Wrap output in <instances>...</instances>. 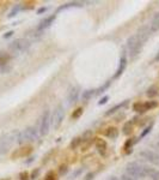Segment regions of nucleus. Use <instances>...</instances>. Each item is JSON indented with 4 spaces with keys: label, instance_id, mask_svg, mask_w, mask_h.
<instances>
[{
    "label": "nucleus",
    "instance_id": "nucleus-1",
    "mask_svg": "<svg viewBox=\"0 0 159 180\" xmlns=\"http://www.w3.org/2000/svg\"><path fill=\"white\" fill-rule=\"evenodd\" d=\"M38 127L36 126H30L26 127L23 131H19L18 137H17V143L18 144H24L26 142H35L38 138Z\"/></svg>",
    "mask_w": 159,
    "mask_h": 180
},
{
    "label": "nucleus",
    "instance_id": "nucleus-2",
    "mask_svg": "<svg viewBox=\"0 0 159 180\" xmlns=\"http://www.w3.org/2000/svg\"><path fill=\"white\" fill-rule=\"evenodd\" d=\"M18 133L19 131H12L11 133H7V135H4L3 137H0V155H5L6 153H9L11 145L15 142H17Z\"/></svg>",
    "mask_w": 159,
    "mask_h": 180
},
{
    "label": "nucleus",
    "instance_id": "nucleus-3",
    "mask_svg": "<svg viewBox=\"0 0 159 180\" xmlns=\"http://www.w3.org/2000/svg\"><path fill=\"white\" fill-rule=\"evenodd\" d=\"M142 46H144V43L140 41V39L136 34L132 35L128 40H127V49H128L131 58H135L138 54H140Z\"/></svg>",
    "mask_w": 159,
    "mask_h": 180
},
{
    "label": "nucleus",
    "instance_id": "nucleus-4",
    "mask_svg": "<svg viewBox=\"0 0 159 180\" xmlns=\"http://www.w3.org/2000/svg\"><path fill=\"white\" fill-rule=\"evenodd\" d=\"M126 172L128 175L138 179H144L146 176V173H145V166H141L140 163L138 162H129L128 165L126 166Z\"/></svg>",
    "mask_w": 159,
    "mask_h": 180
},
{
    "label": "nucleus",
    "instance_id": "nucleus-5",
    "mask_svg": "<svg viewBox=\"0 0 159 180\" xmlns=\"http://www.w3.org/2000/svg\"><path fill=\"white\" fill-rule=\"evenodd\" d=\"M49 126H50V112L44 110L40 118V123H38L40 136H47L49 132Z\"/></svg>",
    "mask_w": 159,
    "mask_h": 180
},
{
    "label": "nucleus",
    "instance_id": "nucleus-6",
    "mask_svg": "<svg viewBox=\"0 0 159 180\" xmlns=\"http://www.w3.org/2000/svg\"><path fill=\"white\" fill-rule=\"evenodd\" d=\"M63 118H65V109H63L62 105H59L54 109V112H53V114L50 116V124L53 125L54 129H59L60 127L61 123L63 121Z\"/></svg>",
    "mask_w": 159,
    "mask_h": 180
},
{
    "label": "nucleus",
    "instance_id": "nucleus-7",
    "mask_svg": "<svg viewBox=\"0 0 159 180\" xmlns=\"http://www.w3.org/2000/svg\"><path fill=\"white\" fill-rule=\"evenodd\" d=\"M30 41L26 39H17L9 46V48L13 53H23L30 48Z\"/></svg>",
    "mask_w": 159,
    "mask_h": 180
},
{
    "label": "nucleus",
    "instance_id": "nucleus-8",
    "mask_svg": "<svg viewBox=\"0 0 159 180\" xmlns=\"http://www.w3.org/2000/svg\"><path fill=\"white\" fill-rule=\"evenodd\" d=\"M140 156L142 159H145L146 161H148L150 163L159 167V154L153 151V150H150V149H145L142 151H140Z\"/></svg>",
    "mask_w": 159,
    "mask_h": 180
},
{
    "label": "nucleus",
    "instance_id": "nucleus-9",
    "mask_svg": "<svg viewBox=\"0 0 159 180\" xmlns=\"http://www.w3.org/2000/svg\"><path fill=\"white\" fill-rule=\"evenodd\" d=\"M158 106L157 101H146V102H136L133 106V109L138 113H145L147 110H151Z\"/></svg>",
    "mask_w": 159,
    "mask_h": 180
},
{
    "label": "nucleus",
    "instance_id": "nucleus-10",
    "mask_svg": "<svg viewBox=\"0 0 159 180\" xmlns=\"http://www.w3.org/2000/svg\"><path fill=\"white\" fill-rule=\"evenodd\" d=\"M55 18H56V15H52V16H49V17L44 18L43 20H41V22H40V24H38V26H37V31H38V33H41V31H43V30L48 29V28L54 23Z\"/></svg>",
    "mask_w": 159,
    "mask_h": 180
},
{
    "label": "nucleus",
    "instance_id": "nucleus-11",
    "mask_svg": "<svg viewBox=\"0 0 159 180\" xmlns=\"http://www.w3.org/2000/svg\"><path fill=\"white\" fill-rule=\"evenodd\" d=\"M126 66H127V58H126V54H122V56L120 59V63H118V66H117V70L114 75V78H118L123 73V71L126 70Z\"/></svg>",
    "mask_w": 159,
    "mask_h": 180
},
{
    "label": "nucleus",
    "instance_id": "nucleus-12",
    "mask_svg": "<svg viewBox=\"0 0 159 180\" xmlns=\"http://www.w3.org/2000/svg\"><path fill=\"white\" fill-rule=\"evenodd\" d=\"M150 34H151V31H150V26H142L139 31L136 33V35L139 36V39H140V41L142 42V43H145L146 41H147V39H148V36H150Z\"/></svg>",
    "mask_w": 159,
    "mask_h": 180
},
{
    "label": "nucleus",
    "instance_id": "nucleus-13",
    "mask_svg": "<svg viewBox=\"0 0 159 180\" xmlns=\"http://www.w3.org/2000/svg\"><path fill=\"white\" fill-rule=\"evenodd\" d=\"M78 97H79V90L77 88H71V90L68 91V95H67V102L70 105H72V103L77 102Z\"/></svg>",
    "mask_w": 159,
    "mask_h": 180
},
{
    "label": "nucleus",
    "instance_id": "nucleus-14",
    "mask_svg": "<svg viewBox=\"0 0 159 180\" xmlns=\"http://www.w3.org/2000/svg\"><path fill=\"white\" fill-rule=\"evenodd\" d=\"M148 26H150V31L151 33H155V31L159 30V12L154 13V16H153V18H152V20H151Z\"/></svg>",
    "mask_w": 159,
    "mask_h": 180
},
{
    "label": "nucleus",
    "instance_id": "nucleus-15",
    "mask_svg": "<svg viewBox=\"0 0 159 180\" xmlns=\"http://www.w3.org/2000/svg\"><path fill=\"white\" fill-rule=\"evenodd\" d=\"M145 173H146V176H148L151 180H159V170L158 169L145 167Z\"/></svg>",
    "mask_w": 159,
    "mask_h": 180
},
{
    "label": "nucleus",
    "instance_id": "nucleus-16",
    "mask_svg": "<svg viewBox=\"0 0 159 180\" xmlns=\"http://www.w3.org/2000/svg\"><path fill=\"white\" fill-rule=\"evenodd\" d=\"M127 103H128V100H126V101H123V102H121V103H117L115 107H113V108H110L107 113H105V115H110V114H114L115 112H117L118 109H121V108H123Z\"/></svg>",
    "mask_w": 159,
    "mask_h": 180
},
{
    "label": "nucleus",
    "instance_id": "nucleus-17",
    "mask_svg": "<svg viewBox=\"0 0 159 180\" xmlns=\"http://www.w3.org/2000/svg\"><path fill=\"white\" fill-rule=\"evenodd\" d=\"M96 148L98 149V151L102 154V155H105V150H107V143L104 142V140H102V139H99V140H97L96 142Z\"/></svg>",
    "mask_w": 159,
    "mask_h": 180
},
{
    "label": "nucleus",
    "instance_id": "nucleus-18",
    "mask_svg": "<svg viewBox=\"0 0 159 180\" xmlns=\"http://www.w3.org/2000/svg\"><path fill=\"white\" fill-rule=\"evenodd\" d=\"M94 94H96V90H85V91H83V95H81V99L84 100V101H87V100H90Z\"/></svg>",
    "mask_w": 159,
    "mask_h": 180
},
{
    "label": "nucleus",
    "instance_id": "nucleus-19",
    "mask_svg": "<svg viewBox=\"0 0 159 180\" xmlns=\"http://www.w3.org/2000/svg\"><path fill=\"white\" fill-rule=\"evenodd\" d=\"M105 135H107V137H109V138H116V137L118 136V131H117L116 127H109V129L107 130Z\"/></svg>",
    "mask_w": 159,
    "mask_h": 180
},
{
    "label": "nucleus",
    "instance_id": "nucleus-20",
    "mask_svg": "<svg viewBox=\"0 0 159 180\" xmlns=\"http://www.w3.org/2000/svg\"><path fill=\"white\" fill-rule=\"evenodd\" d=\"M122 130H123V131H122V132H123V135H129V133L132 132V130H133V121H128V123H126Z\"/></svg>",
    "mask_w": 159,
    "mask_h": 180
},
{
    "label": "nucleus",
    "instance_id": "nucleus-21",
    "mask_svg": "<svg viewBox=\"0 0 159 180\" xmlns=\"http://www.w3.org/2000/svg\"><path fill=\"white\" fill-rule=\"evenodd\" d=\"M81 143H83V137H77V138H74V139L71 142L70 148H71V149H77Z\"/></svg>",
    "mask_w": 159,
    "mask_h": 180
},
{
    "label": "nucleus",
    "instance_id": "nucleus-22",
    "mask_svg": "<svg viewBox=\"0 0 159 180\" xmlns=\"http://www.w3.org/2000/svg\"><path fill=\"white\" fill-rule=\"evenodd\" d=\"M11 70V66L7 65L6 61H0V73H6Z\"/></svg>",
    "mask_w": 159,
    "mask_h": 180
},
{
    "label": "nucleus",
    "instance_id": "nucleus-23",
    "mask_svg": "<svg viewBox=\"0 0 159 180\" xmlns=\"http://www.w3.org/2000/svg\"><path fill=\"white\" fill-rule=\"evenodd\" d=\"M110 84H111V82H110V80H108V82H107L104 85H102L99 89H97V90H96V94H101V93H104L105 90H107V89L110 86Z\"/></svg>",
    "mask_w": 159,
    "mask_h": 180
},
{
    "label": "nucleus",
    "instance_id": "nucleus-24",
    "mask_svg": "<svg viewBox=\"0 0 159 180\" xmlns=\"http://www.w3.org/2000/svg\"><path fill=\"white\" fill-rule=\"evenodd\" d=\"M158 93H157V88L155 86H152V88H150L148 90H147V96H150V97H152V96H155Z\"/></svg>",
    "mask_w": 159,
    "mask_h": 180
},
{
    "label": "nucleus",
    "instance_id": "nucleus-25",
    "mask_svg": "<svg viewBox=\"0 0 159 180\" xmlns=\"http://www.w3.org/2000/svg\"><path fill=\"white\" fill-rule=\"evenodd\" d=\"M19 10H20V5H16L13 9H12V11L10 12V15H9V17L11 18V17H13V16H16L18 12H19Z\"/></svg>",
    "mask_w": 159,
    "mask_h": 180
},
{
    "label": "nucleus",
    "instance_id": "nucleus-26",
    "mask_svg": "<svg viewBox=\"0 0 159 180\" xmlns=\"http://www.w3.org/2000/svg\"><path fill=\"white\" fill-rule=\"evenodd\" d=\"M81 114H83V108L80 107V108H78V109H77V110H76V112L72 114V118H73V119H78V118H79Z\"/></svg>",
    "mask_w": 159,
    "mask_h": 180
},
{
    "label": "nucleus",
    "instance_id": "nucleus-27",
    "mask_svg": "<svg viewBox=\"0 0 159 180\" xmlns=\"http://www.w3.org/2000/svg\"><path fill=\"white\" fill-rule=\"evenodd\" d=\"M121 179H122V180H136L135 178H133V176L128 175V174H127V173H126V174H123V175L121 176Z\"/></svg>",
    "mask_w": 159,
    "mask_h": 180
},
{
    "label": "nucleus",
    "instance_id": "nucleus-28",
    "mask_svg": "<svg viewBox=\"0 0 159 180\" xmlns=\"http://www.w3.org/2000/svg\"><path fill=\"white\" fill-rule=\"evenodd\" d=\"M67 170H68V169H67V166H61V167H60V169H59L60 174H65Z\"/></svg>",
    "mask_w": 159,
    "mask_h": 180
},
{
    "label": "nucleus",
    "instance_id": "nucleus-29",
    "mask_svg": "<svg viewBox=\"0 0 159 180\" xmlns=\"http://www.w3.org/2000/svg\"><path fill=\"white\" fill-rule=\"evenodd\" d=\"M108 100H109V96H104V97H103V99H102V100L98 102V105H99V106H102V105H105Z\"/></svg>",
    "mask_w": 159,
    "mask_h": 180
},
{
    "label": "nucleus",
    "instance_id": "nucleus-30",
    "mask_svg": "<svg viewBox=\"0 0 159 180\" xmlns=\"http://www.w3.org/2000/svg\"><path fill=\"white\" fill-rule=\"evenodd\" d=\"M151 129H152V125H151V126H148V127H146V129H145V131L141 133V137H145L148 132H151Z\"/></svg>",
    "mask_w": 159,
    "mask_h": 180
},
{
    "label": "nucleus",
    "instance_id": "nucleus-31",
    "mask_svg": "<svg viewBox=\"0 0 159 180\" xmlns=\"http://www.w3.org/2000/svg\"><path fill=\"white\" fill-rule=\"evenodd\" d=\"M93 176H94V173H92V172H91V173H89V174L85 176V179H84V180H92V179H93Z\"/></svg>",
    "mask_w": 159,
    "mask_h": 180
},
{
    "label": "nucleus",
    "instance_id": "nucleus-32",
    "mask_svg": "<svg viewBox=\"0 0 159 180\" xmlns=\"http://www.w3.org/2000/svg\"><path fill=\"white\" fill-rule=\"evenodd\" d=\"M46 180H54V174L50 172V173H48V175H47V179Z\"/></svg>",
    "mask_w": 159,
    "mask_h": 180
},
{
    "label": "nucleus",
    "instance_id": "nucleus-33",
    "mask_svg": "<svg viewBox=\"0 0 159 180\" xmlns=\"http://www.w3.org/2000/svg\"><path fill=\"white\" fill-rule=\"evenodd\" d=\"M12 35H13V31H9V33H6V34L4 35V37L7 39V37H10V36H12Z\"/></svg>",
    "mask_w": 159,
    "mask_h": 180
},
{
    "label": "nucleus",
    "instance_id": "nucleus-34",
    "mask_svg": "<svg viewBox=\"0 0 159 180\" xmlns=\"http://www.w3.org/2000/svg\"><path fill=\"white\" fill-rule=\"evenodd\" d=\"M44 11H47V7H41V9L37 11V13H42V12H44Z\"/></svg>",
    "mask_w": 159,
    "mask_h": 180
},
{
    "label": "nucleus",
    "instance_id": "nucleus-35",
    "mask_svg": "<svg viewBox=\"0 0 159 180\" xmlns=\"http://www.w3.org/2000/svg\"><path fill=\"white\" fill-rule=\"evenodd\" d=\"M109 180H120V179H117V178H116V176H111V178H110V179H109Z\"/></svg>",
    "mask_w": 159,
    "mask_h": 180
},
{
    "label": "nucleus",
    "instance_id": "nucleus-36",
    "mask_svg": "<svg viewBox=\"0 0 159 180\" xmlns=\"http://www.w3.org/2000/svg\"><path fill=\"white\" fill-rule=\"evenodd\" d=\"M158 59H159V52H158V55L155 56V59H154V60H158Z\"/></svg>",
    "mask_w": 159,
    "mask_h": 180
}]
</instances>
